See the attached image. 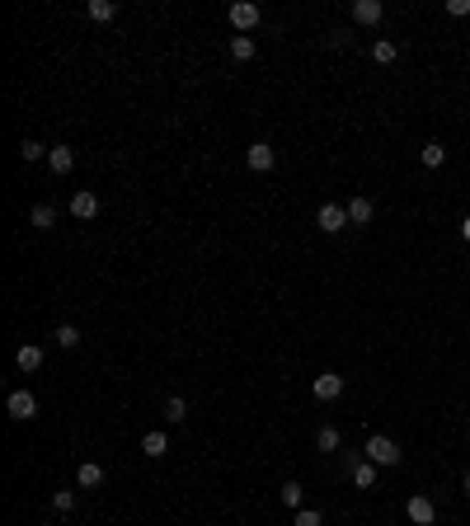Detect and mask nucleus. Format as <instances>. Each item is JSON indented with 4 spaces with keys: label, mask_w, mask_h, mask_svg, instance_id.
<instances>
[{
    "label": "nucleus",
    "mask_w": 470,
    "mask_h": 526,
    "mask_svg": "<svg viewBox=\"0 0 470 526\" xmlns=\"http://www.w3.org/2000/svg\"><path fill=\"white\" fill-rule=\"evenodd\" d=\"M315 226H320V231H329V236H339V231L348 226V207H339V202H325V207L315 212Z\"/></svg>",
    "instance_id": "7ed1b4c3"
},
{
    "label": "nucleus",
    "mask_w": 470,
    "mask_h": 526,
    "mask_svg": "<svg viewBox=\"0 0 470 526\" xmlns=\"http://www.w3.org/2000/svg\"><path fill=\"white\" fill-rule=\"evenodd\" d=\"M353 484H358V489H371V484H376V465H371V460H353Z\"/></svg>",
    "instance_id": "4468645a"
},
{
    "label": "nucleus",
    "mask_w": 470,
    "mask_h": 526,
    "mask_svg": "<svg viewBox=\"0 0 470 526\" xmlns=\"http://www.w3.org/2000/svg\"><path fill=\"white\" fill-rule=\"evenodd\" d=\"M245 165L254 169V174H269V169L278 165V156H273V146H269V141H254V146L245 151Z\"/></svg>",
    "instance_id": "20e7f679"
},
{
    "label": "nucleus",
    "mask_w": 470,
    "mask_h": 526,
    "mask_svg": "<svg viewBox=\"0 0 470 526\" xmlns=\"http://www.w3.org/2000/svg\"><path fill=\"white\" fill-rule=\"evenodd\" d=\"M231 56H235V61H254V38H249V34L231 38Z\"/></svg>",
    "instance_id": "aec40b11"
},
{
    "label": "nucleus",
    "mask_w": 470,
    "mask_h": 526,
    "mask_svg": "<svg viewBox=\"0 0 470 526\" xmlns=\"http://www.w3.org/2000/svg\"><path fill=\"white\" fill-rule=\"evenodd\" d=\"M381 14H386L381 0H358V5H353V19L358 24H381Z\"/></svg>",
    "instance_id": "9d476101"
},
{
    "label": "nucleus",
    "mask_w": 470,
    "mask_h": 526,
    "mask_svg": "<svg viewBox=\"0 0 470 526\" xmlns=\"http://www.w3.org/2000/svg\"><path fill=\"white\" fill-rule=\"evenodd\" d=\"M184 418H189V400L169 395V400H165V423H184Z\"/></svg>",
    "instance_id": "6ab92c4d"
},
{
    "label": "nucleus",
    "mask_w": 470,
    "mask_h": 526,
    "mask_svg": "<svg viewBox=\"0 0 470 526\" xmlns=\"http://www.w3.org/2000/svg\"><path fill=\"white\" fill-rule=\"evenodd\" d=\"M76 480H80V489H99L104 484V465H94V460H85L76 470Z\"/></svg>",
    "instance_id": "ddd939ff"
},
{
    "label": "nucleus",
    "mask_w": 470,
    "mask_h": 526,
    "mask_svg": "<svg viewBox=\"0 0 470 526\" xmlns=\"http://www.w3.org/2000/svg\"><path fill=\"white\" fill-rule=\"evenodd\" d=\"M371 216H376V207H371L367 198H353V202H348V226H367Z\"/></svg>",
    "instance_id": "9b49d317"
},
{
    "label": "nucleus",
    "mask_w": 470,
    "mask_h": 526,
    "mask_svg": "<svg viewBox=\"0 0 470 526\" xmlns=\"http://www.w3.org/2000/svg\"><path fill=\"white\" fill-rule=\"evenodd\" d=\"M278 498H282V503L291 507V512H301V498H306V489H301V484H296V480H287V484H282V489H278Z\"/></svg>",
    "instance_id": "dca6fc26"
},
{
    "label": "nucleus",
    "mask_w": 470,
    "mask_h": 526,
    "mask_svg": "<svg viewBox=\"0 0 470 526\" xmlns=\"http://www.w3.org/2000/svg\"><path fill=\"white\" fill-rule=\"evenodd\" d=\"M315 447H320V451H339V428H320V433H315Z\"/></svg>",
    "instance_id": "b1692460"
},
{
    "label": "nucleus",
    "mask_w": 470,
    "mask_h": 526,
    "mask_svg": "<svg viewBox=\"0 0 470 526\" xmlns=\"http://www.w3.org/2000/svg\"><path fill=\"white\" fill-rule=\"evenodd\" d=\"M311 395H315V400H320V404L339 400V395H344V376H339V371H325V376H315Z\"/></svg>",
    "instance_id": "39448f33"
},
{
    "label": "nucleus",
    "mask_w": 470,
    "mask_h": 526,
    "mask_svg": "<svg viewBox=\"0 0 470 526\" xmlns=\"http://www.w3.org/2000/svg\"><path fill=\"white\" fill-rule=\"evenodd\" d=\"M141 451H146L151 460H160V456L169 451V437H165V433H146V437H141Z\"/></svg>",
    "instance_id": "2eb2a0df"
},
{
    "label": "nucleus",
    "mask_w": 470,
    "mask_h": 526,
    "mask_svg": "<svg viewBox=\"0 0 470 526\" xmlns=\"http://www.w3.org/2000/svg\"><path fill=\"white\" fill-rule=\"evenodd\" d=\"M447 14H456V19H466V14H470V0H447Z\"/></svg>",
    "instance_id": "cd10ccee"
},
{
    "label": "nucleus",
    "mask_w": 470,
    "mask_h": 526,
    "mask_svg": "<svg viewBox=\"0 0 470 526\" xmlns=\"http://www.w3.org/2000/svg\"><path fill=\"white\" fill-rule=\"evenodd\" d=\"M14 362H19V371H38V367H43V348H38V343H24L19 353H14Z\"/></svg>",
    "instance_id": "f8f14e48"
},
{
    "label": "nucleus",
    "mask_w": 470,
    "mask_h": 526,
    "mask_svg": "<svg viewBox=\"0 0 470 526\" xmlns=\"http://www.w3.org/2000/svg\"><path fill=\"white\" fill-rule=\"evenodd\" d=\"M71 216H80V221L99 216V198H94L90 188H85V193H76V198H71Z\"/></svg>",
    "instance_id": "1a4fd4ad"
},
{
    "label": "nucleus",
    "mask_w": 470,
    "mask_h": 526,
    "mask_svg": "<svg viewBox=\"0 0 470 526\" xmlns=\"http://www.w3.org/2000/svg\"><path fill=\"white\" fill-rule=\"evenodd\" d=\"M52 507H56V512H71V507H76V493H71V489L52 493Z\"/></svg>",
    "instance_id": "bb28decb"
},
{
    "label": "nucleus",
    "mask_w": 470,
    "mask_h": 526,
    "mask_svg": "<svg viewBox=\"0 0 470 526\" xmlns=\"http://www.w3.org/2000/svg\"><path fill=\"white\" fill-rule=\"evenodd\" d=\"M291 526H325V517L315 512V507H301V512L291 517Z\"/></svg>",
    "instance_id": "a878e982"
},
{
    "label": "nucleus",
    "mask_w": 470,
    "mask_h": 526,
    "mask_svg": "<svg viewBox=\"0 0 470 526\" xmlns=\"http://www.w3.org/2000/svg\"><path fill=\"white\" fill-rule=\"evenodd\" d=\"M371 56H376L381 66H391L395 56H400V47H395V43H386V38H381V43H376V47H371Z\"/></svg>",
    "instance_id": "5701e85b"
},
{
    "label": "nucleus",
    "mask_w": 470,
    "mask_h": 526,
    "mask_svg": "<svg viewBox=\"0 0 470 526\" xmlns=\"http://www.w3.org/2000/svg\"><path fill=\"white\" fill-rule=\"evenodd\" d=\"M367 460L371 465H400V447L391 437H367Z\"/></svg>",
    "instance_id": "f257e3e1"
},
{
    "label": "nucleus",
    "mask_w": 470,
    "mask_h": 526,
    "mask_svg": "<svg viewBox=\"0 0 470 526\" xmlns=\"http://www.w3.org/2000/svg\"><path fill=\"white\" fill-rule=\"evenodd\" d=\"M52 338H56L61 348H76V343H80V329H76V325H56V334H52Z\"/></svg>",
    "instance_id": "393cba45"
},
{
    "label": "nucleus",
    "mask_w": 470,
    "mask_h": 526,
    "mask_svg": "<svg viewBox=\"0 0 470 526\" xmlns=\"http://www.w3.org/2000/svg\"><path fill=\"white\" fill-rule=\"evenodd\" d=\"M419 160H424L428 169H437V165H442V160H447V151H442V141H428L424 151H419Z\"/></svg>",
    "instance_id": "4be33fe9"
},
{
    "label": "nucleus",
    "mask_w": 470,
    "mask_h": 526,
    "mask_svg": "<svg viewBox=\"0 0 470 526\" xmlns=\"http://www.w3.org/2000/svg\"><path fill=\"white\" fill-rule=\"evenodd\" d=\"M47 151H52V146H43V141H34V136H24V146H19V156L29 160V165H34V160H47Z\"/></svg>",
    "instance_id": "412c9836"
},
{
    "label": "nucleus",
    "mask_w": 470,
    "mask_h": 526,
    "mask_svg": "<svg viewBox=\"0 0 470 526\" xmlns=\"http://www.w3.org/2000/svg\"><path fill=\"white\" fill-rule=\"evenodd\" d=\"M259 19H264V14H259V5H249V0H235V5H231V24L240 29V34H249V38H254Z\"/></svg>",
    "instance_id": "f03ea898"
},
{
    "label": "nucleus",
    "mask_w": 470,
    "mask_h": 526,
    "mask_svg": "<svg viewBox=\"0 0 470 526\" xmlns=\"http://www.w3.org/2000/svg\"><path fill=\"white\" fill-rule=\"evenodd\" d=\"M466 498H470V470H466Z\"/></svg>",
    "instance_id": "c756f323"
},
{
    "label": "nucleus",
    "mask_w": 470,
    "mask_h": 526,
    "mask_svg": "<svg viewBox=\"0 0 470 526\" xmlns=\"http://www.w3.org/2000/svg\"><path fill=\"white\" fill-rule=\"evenodd\" d=\"M461 240H470V216H466V221H461Z\"/></svg>",
    "instance_id": "c85d7f7f"
},
{
    "label": "nucleus",
    "mask_w": 470,
    "mask_h": 526,
    "mask_svg": "<svg viewBox=\"0 0 470 526\" xmlns=\"http://www.w3.org/2000/svg\"><path fill=\"white\" fill-rule=\"evenodd\" d=\"M5 409H10V418H19V423H29V418H38V400L29 390H14L10 400H5Z\"/></svg>",
    "instance_id": "423d86ee"
},
{
    "label": "nucleus",
    "mask_w": 470,
    "mask_h": 526,
    "mask_svg": "<svg viewBox=\"0 0 470 526\" xmlns=\"http://www.w3.org/2000/svg\"><path fill=\"white\" fill-rule=\"evenodd\" d=\"M71 165H76V151H71V146H52V151H47V169H52V174H71Z\"/></svg>",
    "instance_id": "6e6552de"
},
{
    "label": "nucleus",
    "mask_w": 470,
    "mask_h": 526,
    "mask_svg": "<svg viewBox=\"0 0 470 526\" xmlns=\"http://www.w3.org/2000/svg\"><path fill=\"white\" fill-rule=\"evenodd\" d=\"M404 512H409V522H414V526H433V522H437V507L428 503L424 493H414V498L404 503Z\"/></svg>",
    "instance_id": "0eeeda50"
},
{
    "label": "nucleus",
    "mask_w": 470,
    "mask_h": 526,
    "mask_svg": "<svg viewBox=\"0 0 470 526\" xmlns=\"http://www.w3.org/2000/svg\"><path fill=\"white\" fill-rule=\"evenodd\" d=\"M85 14H90L94 24H109L113 14H118V5H113V0H90V5H85Z\"/></svg>",
    "instance_id": "f3484780"
},
{
    "label": "nucleus",
    "mask_w": 470,
    "mask_h": 526,
    "mask_svg": "<svg viewBox=\"0 0 470 526\" xmlns=\"http://www.w3.org/2000/svg\"><path fill=\"white\" fill-rule=\"evenodd\" d=\"M52 226H56V207L52 202H38L34 207V231H52Z\"/></svg>",
    "instance_id": "a211bd4d"
}]
</instances>
